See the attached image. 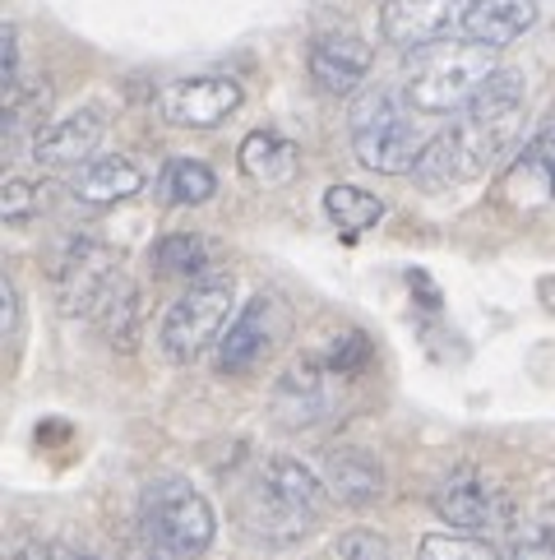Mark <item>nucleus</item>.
<instances>
[{
  "mask_svg": "<svg viewBox=\"0 0 555 560\" xmlns=\"http://www.w3.org/2000/svg\"><path fill=\"white\" fill-rule=\"evenodd\" d=\"M500 70L495 61V47L482 43H449L440 51H426L416 70L408 74V89H403V103L412 112H426V116H440V112H459L477 97L491 74Z\"/></svg>",
  "mask_w": 555,
  "mask_h": 560,
  "instance_id": "nucleus-1",
  "label": "nucleus"
},
{
  "mask_svg": "<svg viewBox=\"0 0 555 560\" xmlns=\"http://www.w3.org/2000/svg\"><path fill=\"white\" fill-rule=\"evenodd\" d=\"M255 528L273 542H302L324 514V482L296 458H269L255 482Z\"/></svg>",
  "mask_w": 555,
  "mask_h": 560,
  "instance_id": "nucleus-2",
  "label": "nucleus"
},
{
  "mask_svg": "<svg viewBox=\"0 0 555 560\" xmlns=\"http://www.w3.org/2000/svg\"><path fill=\"white\" fill-rule=\"evenodd\" d=\"M352 149L362 167L380 176H403L422 158V135H416L408 103H399L389 89H370L352 103Z\"/></svg>",
  "mask_w": 555,
  "mask_h": 560,
  "instance_id": "nucleus-3",
  "label": "nucleus"
},
{
  "mask_svg": "<svg viewBox=\"0 0 555 560\" xmlns=\"http://www.w3.org/2000/svg\"><path fill=\"white\" fill-rule=\"evenodd\" d=\"M139 528L144 542H157L172 556H204L213 542V510L181 477H157L139 505Z\"/></svg>",
  "mask_w": 555,
  "mask_h": 560,
  "instance_id": "nucleus-4",
  "label": "nucleus"
},
{
  "mask_svg": "<svg viewBox=\"0 0 555 560\" xmlns=\"http://www.w3.org/2000/svg\"><path fill=\"white\" fill-rule=\"evenodd\" d=\"M519 126H523V74L495 70L491 84L463 107V121L453 126V135H459V144L482 172L513 144Z\"/></svg>",
  "mask_w": 555,
  "mask_h": 560,
  "instance_id": "nucleus-5",
  "label": "nucleus"
},
{
  "mask_svg": "<svg viewBox=\"0 0 555 560\" xmlns=\"http://www.w3.org/2000/svg\"><path fill=\"white\" fill-rule=\"evenodd\" d=\"M227 311H232V278L227 273H204L194 278L186 296H176L163 329H157V343L172 362H194L217 329L227 325Z\"/></svg>",
  "mask_w": 555,
  "mask_h": 560,
  "instance_id": "nucleus-6",
  "label": "nucleus"
},
{
  "mask_svg": "<svg viewBox=\"0 0 555 560\" xmlns=\"http://www.w3.org/2000/svg\"><path fill=\"white\" fill-rule=\"evenodd\" d=\"M472 5H477V0H385L380 37L389 47L422 51L430 43H445L453 28H463Z\"/></svg>",
  "mask_w": 555,
  "mask_h": 560,
  "instance_id": "nucleus-7",
  "label": "nucleus"
},
{
  "mask_svg": "<svg viewBox=\"0 0 555 560\" xmlns=\"http://www.w3.org/2000/svg\"><path fill=\"white\" fill-rule=\"evenodd\" d=\"M241 107V84L223 74H200V79H181L163 93V116L167 126L181 130H213Z\"/></svg>",
  "mask_w": 555,
  "mask_h": 560,
  "instance_id": "nucleus-8",
  "label": "nucleus"
},
{
  "mask_svg": "<svg viewBox=\"0 0 555 560\" xmlns=\"http://www.w3.org/2000/svg\"><path fill=\"white\" fill-rule=\"evenodd\" d=\"M306 70H310V79H315V89H320V93L347 97L366 79V70H370V47L356 33H347V28L320 33L310 43Z\"/></svg>",
  "mask_w": 555,
  "mask_h": 560,
  "instance_id": "nucleus-9",
  "label": "nucleus"
},
{
  "mask_svg": "<svg viewBox=\"0 0 555 560\" xmlns=\"http://www.w3.org/2000/svg\"><path fill=\"white\" fill-rule=\"evenodd\" d=\"M273 338H278L273 296H255V302L232 319L227 338L217 343V371L223 375H246L250 366H260V357L273 348Z\"/></svg>",
  "mask_w": 555,
  "mask_h": 560,
  "instance_id": "nucleus-10",
  "label": "nucleus"
},
{
  "mask_svg": "<svg viewBox=\"0 0 555 560\" xmlns=\"http://www.w3.org/2000/svg\"><path fill=\"white\" fill-rule=\"evenodd\" d=\"M538 24V0H477L468 14V43H482V47H509Z\"/></svg>",
  "mask_w": 555,
  "mask_h": 560,
  "instance_id": "nucleus-11",
  "label": "nucleus"
},
{
  "mask_svg": "<svg viewBox=\"0 0 555 560\" xmlns=\"http://www.w3.org/2000/svg\"><path fill=\"white\" fill-rule=\"evenodd\" d=\"M144 190V172H139L130 158H97V163H84L79 176L70 182V195L88 209H107L121 205V199Z\"/></svg>",
  "mask_w": 555,
  "mask_h": 560,
  "instance_id": "nucleus-12",
  "label": "nucleus"
},
{
  "mask_svg": "<svg viewBox=\"0 0 555 560\" xmlns=\"http://www.w3.org/2000/svg\"><path fill=\"white\" fill-rule=\"evenodd\" d=\"M97 139H103V116L79 112V116H66V121H56L51 130L37 135L33 158L43 167H79V163H88L93 158Z\"/></svg>",
  "mask_w": 555,
  "mask_h": 560,
  "instance_id": "nucleus-13",
  "label": "nucleus"
},
{
  "mask_svg": "<svg viewBox=\"0 0 555 560\" xmlns=\"http://www.w3.org/2000/svg\"><path fill=\"white\" fill-rule=\"evenodd\" d=\"M324 482L343 505H370V500L385 495V472L362 450H333L324 458Z\"/></svg>",
  "mask_w": 555,
  "mask_h": 560,
  "instance_id": "nucleus-14",
  "label": "nucleus"
},
{
  "mask_svg": "<svg viewBox=\"0 0 555 560\" xmlns=\"http://www.w3.org/2000/svg\"><path fill=\"white\" fill-rule=\"evenodd\" d=\"M241 172L250 182H264V186H278L287 182L296 172V144L273 130H255L241 139Z\"/></svg>",
  "mask_w": 555,
  "mask_h": 560,
  "instance_id": "nucleus-15",
  "label": "nucleus"
},
{
  "mask_svg": "<svg viewBox=\"0 0 555 560\" xmlns=\"http://www.w3.org/2000/svg\"><path fill=\"white\" fill-rule=\"evenodd\" d=\"M435 510L449 528H463V533H477L491 524V495L482 482H472V477H453L435 491Z\"/></svg>",
  "mask_w": 555,
  "mask_h": 560,
  "instance_id": "nucleus-16",
  "label": "nucleus"
},
{
  "mask_svg": "<svg viewBox=\"0 0 555 560\" xmlns=\"http://www.w3.org/2000/svg\"><path fill=\"white\" fill-rule=\"evenodd\" d=\"M324 213L333 218V228H339L347 242H356L366 228H375L385 218V205L362 186H329L324 190Z\"/></svg>",
  "mask_w": 555,
  "mask_h": 560,
  "instance_id": "nucleus-17",
  "label": "nucleus"
},
{
  "mask_svg": "<svg viewBox=\"0 0 555 560\" xmlns=\"http://www.w3.org/2000/svg\"><path fill=\"white\" fill-rule=\"evenodd\" d=\"M153 265H157V273H167V278H204L209 246L200 242V236H190V232H172V236H163V242L153 246Z\"/></svg>",
  "mask_w": 555,
  "mask_h": 560,
  "instance_id": "nucleus-18",
  "label": "nucleus"
},
{
  "mask_svg": "<svg viewBox=\"0 0 555 560\" xmlns=\"http://www.w3.org/2000/svg\"><path fill=\"white\" fill-rule=\"evenodd\" d=\"M163 190H167L172 205H204V199H213V190H217V176L204 163H194V158H172Z\"/></svg>",
  "mask_w": 555,
  "mask_h": 560,
  "instance_id": "nucleus-19",
  "label": "nucleus"
},
{
  "mask_svg": "<svg viewBox=\"0 0 555 560\" xmlns=\"http://www.w3.org/2000/svg\"><path fill=\"white\" fill-rule=\"evenodd\" d=\"M97 319H103V329H107L111 343L130 348L134 343V325H139V292L116 278V288L103 296V306H97Z\"/></svg>",
  "mask_w": 555,
  "mask_h": 560,
  "instance_id": "nucleus-20",
  "label": "nucleus"
},
{
  "mask_svg": "<svg viewBox=\"0 0 555 560\" xmlns=\"http://www.w3.org/2000/svg\"><path fill=\"white\" fill-rule=\"evenodd\" d=\"M416 560H500V551L477 542V537H453V533H430L416 547Z\"/></svg>",
  "mask_w": 555,
  "mask_h": 560,
  "instance_id": "nucleus-21",
  "label": "nucleus"
},
{
  "mask_svg": "<svg viewBox=\"0 0 555 560\" xmlns=\"http://www.w3.org/2000/svg\"><path fill=\"white\" fill-rule=\"evenodd\" d=\"M532 176L542 182V199H555V130L532 139L519 172H513V182H532Z\"/></svg>",
  "mask_w": 555,
  "mask_h": 560,
  "instance_id": "nucleus-22",
  "label": "nucleus"
},
{
  "mask_svg": "<svg viewBox=\"0 0 555 560\" xmlns=\"http://www.w3.org/2000/svg\"><path fill=\"white\" fill-rule=\"evenodd\" d=\"M339 560H389V542L370 528H352L339 537Z\"/></svg>",
  "mask_w": 555,
  "mask_h": 560,
  "instance_id": "nucleus-23",
  "label": "nucleus"
},
{
  "mask_svg": "<svg viewBox=\"0 0 555 560\" xmlns=\"http://www.w3.org/2000/svg\"><path fill=\"white\" fill-rule=\"evenodd\" d=\"M0 89H5V97L19 89V33L10 24L0 28Z\"/></svg>",
  "mask_w": 555,
  "mask_h": 560,
  "instance_id": "nucleus-24",
  "label": "nucleus"
},
{
  "mask_svg": "<svg viewBox=\"0 0 555 560\" xmlns=\"http://www.w3.org/2000/svg\"><path fill=\"white\" fill-rule=\"evenodd\" d=\"M37 205V190L28 182H5V199H0V213H5V223H19V218H28Z\"/></svg>",
  "mask_w": 555,
  "mask_h": 560,
  "instance_id": "nucleus-25",
  "label": "nucleus"
},
{
  "mask_svg": "<svg viewBox=\"0 0 555 560\" xmlns=\"http://www.w3.org/2000/svg\"><path fill=\"white\" fill-rule=\"evenodd\" d=\"M509 560H555V542L551 537H519Z\"/></svg>",
  "mask_w": 555,
  "mask_h": 560,
  "instance_id": "nucleus-26",
  "label": "nucleus"
},
{
  "mask_svg": "<svg viewBox=\"0 0 555 560\" xmlns=\"http://www.w3.org/2000/svg\"><path fill=\"white\" fill-rule=\"evenodd\" d=\"M14 325H19V292L10 278H0V329L14 334Z\"/></svg>",
  "mask_w": 555,
  "mask_h": 560,
  "instance_id": "nucleus-27",
  "label": "nucleus"
},
{
  "mask_svg": "<svg viewBox=\"0 0 555 560\" xmlns=\"http://www.w3.org/2000/svg\"><path fill=\"white\" fill-rule=\"evenodd\" d=\"M10 560H51V551L37 547V542H19V547L10 551Z\"/></svg>",
  "mask_w": 555,
  "mask_h": 560,
  "instance_id": "nucleus-28",
  "label": "nucleus"
},
{
  "mask_svg": "<svg viewBox=\"0 0 555 560\" xmlns=\"http://www.w3.org/2000/svg\"><path fill=\"white\" fill-rule=\"evenodd\" d=\"M51 560H97L88 551H74V547H51Z\"/></svg>",
  "mask_w": 555,
  "mask_h": 560,
  "instance_id": "nucleus-29",
  "label": "nucleus"
}]
</instances>
